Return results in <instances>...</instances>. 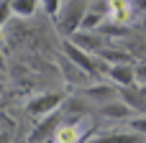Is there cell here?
Here are the masks:
<instances>
[{
	"label": "cell",
	"instance_id": "cell-1",
	"mask_svg": "<svg viewBox=\"0 0 146 143\" xmlns=\"http://www.w3.org/2000/svg\"><path fill=\"white\" fill-rule=\"evenodd\" d=\"M87 10H90L87 0H64L62 10L56 13V26H59V31H64V33H69V36H74L77 31H82V20H85Z\"/></svg>",
	"mask_w": 146,
	"mask_h": 143
},
{
	"label": "cell",
	"instance_id": "cell-2",
	"mask_svg": "<svg viewBox=\"0 0 146 143\" xmlns=\"http://www.w3.org/2000/svg\"><path fill=\"white\" fill-rule=\"evenodd\" d=\"M64 102V97L59 95V92H41V95H36L33 100H28L26 102V113L31 115V118H46V115H51V113H56V107Z\"/></svg>",
	"mask_w": 146,
	"mask_h": 143
},
{
	"label": "cell",
	"instance_id": "cell-3",
	"mask_svg": "<svg viewBox=\"0 0 146 143\" xmlns=\"http://www.w3.org/2000/svg\"><path fill=\"white\" fill-rule=\"evenodd\" d=\"M82 95H85L87 100H92V102L105 105V102L121 100V87L113 84V82H98V84H87V87H82Z\"/></svg>",
	"mask_w": 146,
	"mask_h": 143
},
{
	"label": "cell",
	"instance_id": "cell-4",
	"mask_svg": "<svg viewBox=\"0 0 146 143\" xmlns=\"http://www.w3.org/2000/svg\"><path fill=\"white\" fill-rule=\"evenodd\" d=\"M113 84H118L121 90L123 87H133L136 84V67H131L128 61L126 64H110L108 74H105Z\"/></svg>",
	"mask_w": 146,
	"mask_h": 143
},
{
	"label": "cell",
	"instance_id": "cell-5",
	"mask_svg": "<svg viewBox=\"0 0 146 143\" xmlns=\"http://www.w3.org/2000/svg\"><path fill=\"white\" fill-rule=\"evenodd\" d=\"M64 54H67L77 67H82L90 77H95V72H98V69H95V64H92V59H90V51H85V49H82V46H77L74 41H64Z\"/></svg>",
	"mask_w": 146,
	"mask_h": 143
},
{
	"label": "cell",
	"instance_id": "cell-6",
	"mask_svg": "<svg viewBox=\"0 0 146 143\" xmlns=\"http://www.w3.org/2000/svg\"><path fill=\"white\" fill-rule=\"evenodd\" d=\"M72 41H74L77 46H82L85 51H90V54H100V51L108 46V41L100 38L98 31H77V33L72 36Z\"/></svg>",
	"mask_w": 146,
	"mask_h": 143
},
{
	"label": "cell",
	"instance_id": "cell-7",
	"mask_svg": "<svg viewBox=\"0 0 146 143\" xmlns=\"http://www.w3.org/2000/svg\"><path fill=\"white\" fill-rule=\"evenodd\" d=\"M133 0H108V18L110 23H126L133 15Z\"/></svg>",
	"mask_w": 146,
	"mask_h": 143
},
{
	"label": "cell",
	"instance_id": "cell-8",
	"mask_svg": "<svg viewBox=\"0 0 146 143\" xmlns=\"http://www.w3.org/2000/svg\"><path fill=\"white\" fill-rule=\"evenodd\" d=\"M100 113H103V118H110V120H123V118H133V107L128 105V102H123V100H113V102H105V105H100Z\"/></svg>",
	"mask_w": 146,
	"mask_h": 143
},
{
	"label": "cell",
	"instance_id": "cell-9",
	"mask_svg": "<svg viewBox=\"0 0 146 143\" xmlns=\"http://www.w3.org/2000/svg\"><path fill=\"white\" fill-rule=\"evenodd\" d=\"M56 120H59V115H56V113H51V115L41 118V123H36L33 133L28 136V143H38V141H46V138H49V133H54V130L59 128V125H56Z\"/></svg>",
	"mask_w": 146,
	"mask_h": 143
},
{
	"label": "cell",
	"instance_id": "cell-10",
	"mask_svg": "<svg viewBox=\"0 0 146 143\" xmlns=\"http://www.w3.org/2000/svg\"><path fill=\"white\" fill-rule=\"evenodd\" d=\"M51 141L54 143H80L82 141V128H80L77 123H62V125L54 130Z\"/></svg>",
	"mask_w": 146,
	"mask_h": 143
},
{
	"label": "cell",
	"instance_id": "cell-11",
	"mask_svg": "<svg viewBox=\"0 0 146 143\" xmlns=\"http://www.w3.org/2000/svg\"><path fill=\"white\" fill-rule=\"evenodd\" d=\"M90 143H146V138L136 130H128V133H103L95 136Z\"/></svg>",
	"mask_w": 146,
	"mask_h": 143
},
{
	"label": "cell",
	"instance_id": "cell-12",
	"mask_svg": "<svg viewBox=\"0 0 146 143\" xmlns=\"http://www.w3.org/2000/svg\"><path fill=\"white\" fill-rule=\"evenodd\" d=\"M10 3H13V13L18 18H31L41 5V0H10Z\"/></svg>",
	"mask_w": 146,
	"mask_h": 143
},
{
	"label": "cell",
	"instance_id": "cell-13",
	"mask_svg": "<svg viewBox=\"0 0 146 143\" xmlns=\"http://www.w3.org/2000/svg\"><path fill=\"white\" fill-rule=\"evenodd\" d=\"M100 28H103V13L87 10V15L82 20V31H100Z\"/></svg>",
	"mask_w": 146,
	"mask_h": 143
},
{
	"label": "cell",
	"instance_id": "cell-14",
	"mask_svg": "<svg viewBox=\"0 0 146 143\" xmlns=\"http://www.w3.org/2000/svg\"><path fill=\"white\" fill-rule=\"evenodd\" d=\"M100 56L108 59V61H113V64H126V61H128V54H123V51H110L108 46L100 51Z\"/></svg>",
	"mask_w": 146,
	"mask_h": 143
},
{
	"label": "cell",
	"instance_id": "cell-15",
	"mask_svg": "<svg viewBox=\"0 0 146 143\" xmlns=\"http://www.w3.org/2000/svg\"><path fill=\"white\" fill-rule=\"evenodd\" d=\"M128 128L136 130V133H141V136L146 138V113H144V115H133V118H128Z\"/></svg>",
	"mask_w": 146,
	"mask_h": 143
},
{
	"label": "cell",
	"instance_id": "cell-16",
	"mask_svg": "<svg viewBox=\"0 0 146 143\" xmlns=\"http://www.w3.org/2000/svg\"><path fill=\"white\" fill-rule=\"evenodd\" d=\"M62 5H64V0H41V8H44L49 15H54V18H56V13L62 10Z\"/></svg>",
	"mask_w": 146,
	"mask_h": 143
},
{
	"label": "cell",
	"instance_id": "cell-17",
	"mask_svg": "<svg viewBox=\"0 0 146 143\" xmlns=\"http://www.w3.org/2000/svg\"><path fill=\"white\" fill-rule=\"evenodd\" d=\"M136 84L146 87V64H136Z\"/></svg>",
	"mask_w": 146,
	"mask_h": 143
},
{
	"label": "cell",
	"instance_id": "cell-18",
	"mask_svg": "<svg viewBox=\"0 0 146 143\" xmlns=\"http://www.w3.org/2000/svg\"><path fill=\"white\" fill-rule=\"evenodd\" d=\"M133 8L136 10H146V0H133Z\"/></svg>",
	"mask_w": 146,
	"mask_h": 143
}]
</instances>
